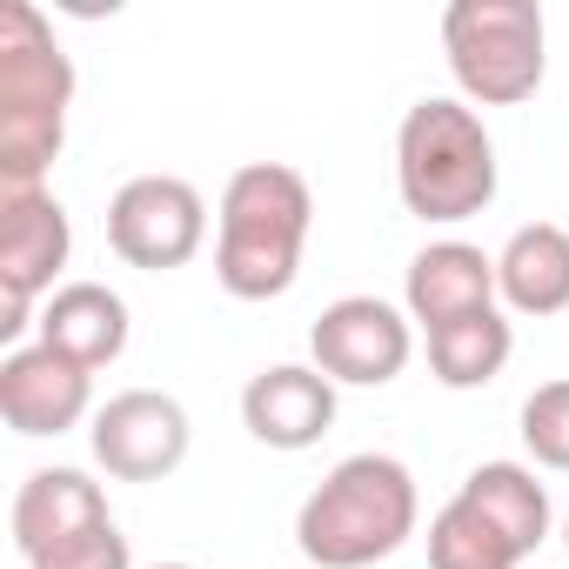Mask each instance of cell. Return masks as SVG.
I'll return each instance as SVG.
<instances>
[{"label":"cell","mask_w":569,"mask_h":569,"mask_svg":"<svg viewBox=\"0 0 569 569\" xmlns=\"http://www.w3.org/2000/svg\"><path fill=\"white\" fill-rule=\"evenodd\" d=\"M316 228V194L289 161H248L221 188L214 274L234 302H274L296 289L302 248Z\"/></svg>","instance_id":"obj_1"},{"label":"cell","mask_w":569,"mask_h":569,"mask_svg":"<svg viewBox=\"0 0 569 569\" xmlns=\"http://www.w3.org/2000/svg\"><path fill=\"white\" fill-rule=\"evenodd\" d=\"M74 61L34 0H0V188H48L68 141Z\"/></svg>","instance_id":"obj_2"},{"label":"cell","mask_w":569,"mask_h":569,"mask_svg":"<svg viewBox=\"0 0 569 569\" xmlns=\"http://www.w3.org/2000/svg\"><path fill=\"white\" fill-rule=\"evenodd\" d=\"M416 516H422V496L409 462L362 449L309 489V502L296 509V549L316 569H369L416 536Z\"/></svg>","instance_id":"obj_3"},{"label":"cell","mask_w":569,"mask_h":569,"mask_svg":"<svg viewBox=\"0 0 569 569\" xmlns=\"http://www.w3.org/2000/svg\"><path fill=\"white\" fill-rule=\"evenodd\" d=\"M496 141L469 101L429 94L396 128V188L416 221L456 228L496 201Z\"/></svg>","instance_id":"obj_4"},{"label":"cell","mask_w":569,"mask_h":569,"mask_svg":"<svg viewBox=\"0 0 569 569\" xmlns=\"http://www.w3.org/2000/svg\"><path fill=\"white\" fill-rule=\"evenodd\" d=\"M442 54L476 108H522L542 88L549 34L536 0H449L442 14Z\"/></svg>","instance_id":"obj_5"},{"label":"cell","mask_w":569,"mask_h":569,"mask_svg":"<svg viewBox=\"0 0 569 569\" xmlns=\"http://www.w3.org/2000/svg\"><path fill=\"white\" fill-rule=\"evenodd\" d=\"M208 241V201L194 181L181 174H134L114 188L108 201V248L128 261V268H148V274H168V268H188Z\"/></svg>","instance_id":"obj_6"},{"label":"cell","mask_w":569,"mask_h":569,"mask_svg":"<svg viewBox=\"0 0 569 569\" xmlns=\"http://www.w3.org/2000/svg\"><path fill=\"white\" fill-rule=\"evenodd\" d=\"M74 254V221L48 188H0V289H8V322L0 336H21L28 309L54 296V274Z\"/></svg>","instance_id":"obj_7"},{"label":"cell","mask_w":569,"mask_h":569,"mask_svg":"<svg viewBox=\"0 0 569 569\" xmlns=\"http://www.w3.org/2000/svg\"><path fill=\"white\" fill-rule=\"evenodd\" d=\"M309 356L316 369L342 389H382L409 369L416 356V329H409V309L382 302V296H342L316 316L309 329Z\"/></svg>","instance_id":"obj_8"},{"label":"cell","mask_w":569,"mask_h":569,"mask_svg":"<svg viewBox=\"0 0 569 569\" xmlns=\"http://www.w3.org/2000/svg\"><path fill=\"white\" fill-rule=\"evenodd\" d=\"M188 409L161 389H121L94 409V462L114 476V482H161L188 462Z\"/></svg>","instance_id":"obj_9"},{"label":"cell","mask_w":569,"mask_h":569,"mask_svg":"<svg viewBox=\"0 0 569 569\" xmlns=\"http://www.w3.org/2000/svg\"><path fill=\"white\" fill-rule=\"evenodd\" d=\"M0 416H8L14 436H68L94 416V376L54 356L48 342L8 349V362H0Z\"/></svg>","instance_id":"obj_10"},{"label":"cell","mask_w":569,"mask_h":569,"mask_svg":"<svg viewBox=\"0 0 569 569\" xmlns=\"http://www.w3.org/2000/svg\"><path fill=\"white\" fill-rule=\"evenodd\" d=\"M241 422L261 449L302 456L336 429V382L316 362H274L261 376H248L241 389Z\"/></svg>","instance_id":"obj_11"},{"label":"cell","mask_w":569,"mask_h":569,"mask_svg":"<svg viewBox=\"0 0 569 569\" xmlns=\"http://www.w3.org/2000/svg\"><path fill=\"white\" fill-rule=\"evenodd\" d=\"M402 309H409V322H422V336L442 322H462L476 309H496V254H482L469 241H429L409 261Z\"/></svg>","instance_id":"obj_12"},{"label":"cell","mask_w":569,"mask_h":569,"mask_svg":"<svg viewBox=\"0 0 569 569\" xmlns=\"http://www.w3.org/2000/svg\"><path fill=\"white\" fill-rule=\"evenodd\" d=\"M41 342L94 376L128 356V302L108 281H68L41 302Z\"/></svg>","instance_id":"obj_13"},{"label":"cell","mask_w":569,"mask_h":569,"mask_svg":"<svg viewBox=\"0 0 569 569\" xmlns=\"http://www.w3.org/2000/svg\"><path fill=\"white\" fill-rule=\"evenodd\" d=\"M496 302L509 316H562L569 309V228L529 221L496 254Z\"/></svg>","instance_id":"obj_14"},{"label":"cell","mask_w":569,"mask_h":569,"mask_svg":"<svg viewBox=\"0 0 569 569\" xmlns=\"http://www.w3.org/2000/svg\"><path fill=\"white\" fill-rule=\"evenodd\" d=\"M94 522H108V496L81 469H34L14 496V549L28 562L54 542L81 536V529H94Z\"/></svg>","instance_id":"obj_15"},{"label":"cell","mask_w":569,"mask_h":569,"mask_svg":"<svg viewBox=\"0 0 569 569\" xmlns=\"http://www.w3.org/2000/svg\"><path fill=\"white\" fill-rule=\"evenodd\" d=\"M516 356V329L502 309H476L462 322L429 329V369L442 389H489Z\"/></svg>","instance_id":"obj_16"},{"label":"cell","mask_w":569,"mask_h":569,"mask_svg":"<svg viewBox=\"0 0 569 569\" xmlns=\"http://www.w3.org/2000/svg\"><path fill=\"white\" fill-rule=\"evenodd\" d=\"M462 496L522 549V556H536L542 549V536H549V489L536 482V469L529 462H482V469H469L462 476Z\"/></svg>","instance_id":"obj_17"},{"label":"cell","mask_w":569,"mask_h":569,"mask_svg":"<svg viewBox=\"0 0 569 569\" xmlns=\"http://www.w3.org/2000/svg\"><path fill=\"white\" fill-rule=\"evenodd\" d=\"M529 556L456 489L429 522V569H522Z\"/></svg>","instance_id":"obj_18"},{"label":"cell","mask_w":569,"mask_h":569,"mask_svg":"<svg viewBox=\"0 0 569 569\" xmlns=\"http://www.w3.org/2000/svg\"><path fill=\"white\" fill-rule=\"evenodd\" d=\"M522 449L536 469H569V382H542L522 402Z\"/></svg>","instance_id":"obj_19"},{"label":"cell","mask_w":569,"mask_h":569,"mask_svg":"<svg viewBox=\"0 0 569 569\" xmlns=\"http://www.w3.org/2000/svg\"><path fill=\"white\" fill-rule=\"evenodd\" d=\"M28 569H134V556H128V536H121L114 516H108V522H94V529H81V536L41 549Z\"/></svg>","instance_id":"obj_20"},{"label":"cell","mask_w":569,"mask_h":569,"mask_svg":"<svg viewBox=\"0 0 569 569\" xmlns=\"http://www.w3.org/2000/svg\"><path fill=\"white\" fill-rule=\"evenodd\" d=\"M154 569H194V562H154Z\"/></svg>","instance_id":"obj_21"},{"label":"cell","mask_w":569,"mask_h":569,"mask_svg":"<svg viewBox=\"0 0 569 569\" xmlns=\"http://www.w3.org/2000/svg\"><path fill=\"white\" fill-rule=\"evenodd\" d=\"M562 549H569V516H562Z\"/></svg>","instance_id":"obj_22"}]
</instances>
